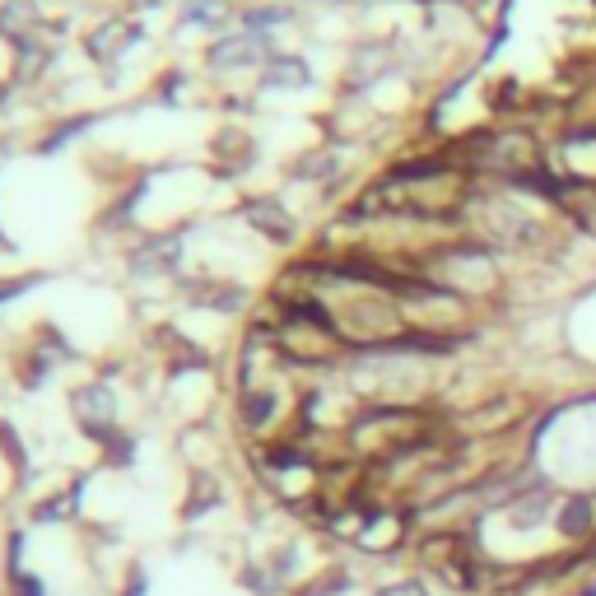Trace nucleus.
<instances>
[{
  "label": "nucleus",
  "mask_w": 596,
  "mask_h": 596,
  "mask_svg": "<svg viewBox=\"0 0 596 596\" xmlns=\"http://www.w3.org/2000/svg\"><path fill=\"white\" fill-rule=\"evenodd\" d=\"M382 596H420L415 587H396V592H382Z\"/></svg>",
  "instance_id": "obj_1"
}]
</instances>
